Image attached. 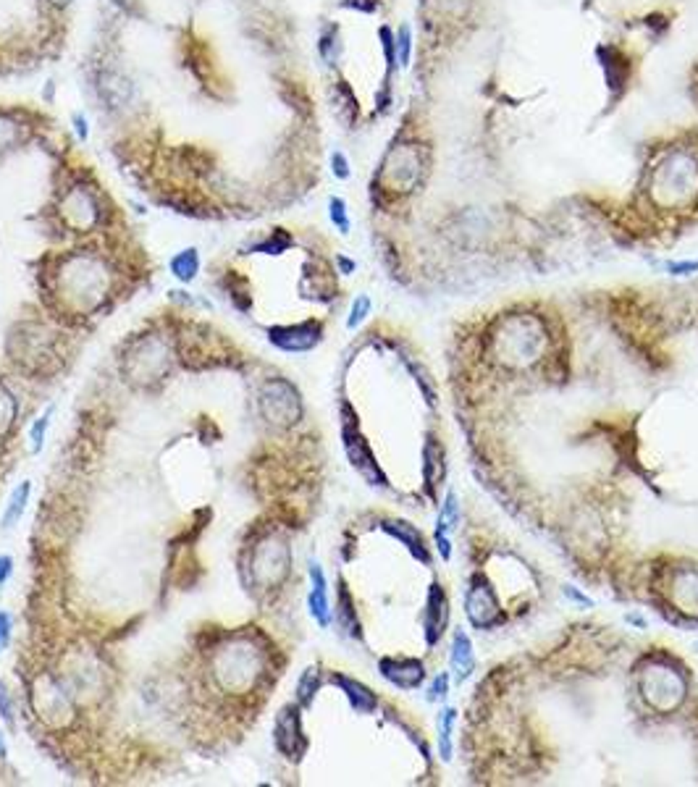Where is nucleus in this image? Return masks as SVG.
I'll use <instances>...</instances> for the list:
<instances>
[{
    "label": "nucleus",
    "mask_w": 698,
    "mask_h": 787,
    "mask_svg": "<svg viewBox=\"0 0 698 787\" xmlns=\"http://www.w3.org/2000/svg\"><path fill=\"white\" fill-rule=\"evenodd\" d=\"M71 121H74V131H76V137H79L81 142H87V139H90V123H87V118H84L81 113H74Z\"/></svg>",
    "instance_id": "obj_19"
},
{
    "label": "nucleus",
    "mask_w": 698,
    "mask_h": 787,
    "mask_svg": "<svg viewBox=\"0 0 698 787\" xmlns=\"http://www.w3.org/2000/svg\"><path fill=\"white\" fill-rule=\"evenodd\" d=\"M66 213L69 215H74V223L76 226H87V223H92L95 220V203H92V197L90 195H84V192H74L69 200H66Z\"/></svg>",
    "instance_id": "obj_8"
},
{
    "label": "nucleus",
    "mask_w": 698,
    "mask_h": 787,
    "mask_svg": "<svg viewBox=\"0 0 698 787\" xmlns=\"http://www.w3.org/2000/svg\"><path fill=\"white\" fill-rule=\"evenodd\" d=\"M394 42H397V66L399 68H407L410 66V58H413V32L410 26L402 24L394 34Z\"/></svg>",
    "instance_id": "obj_11"
},
{
    "label": "nucleus",
    "mask_w": 698,
    "mask_h": 787,
    "mask_svg": "<svg viewBox=\"0 0 698 787\" xmlns=\"http://www.w3.org/2000/svg\"><path fill=\"white\" fill-rule=\"evenodd\" d=\"M447 690H449V672H441L439 677H436V682H433V688H430L428 701H439V698H444Z\"/></svg>",
    "instance_id": "obj_17"
},
{
    "label": "nucleus",
    "mask_w": 698,
    "mask_h": 787,
    "mask_svg": "<svg viewBox=\"0 0 698 787\" xmlns=\"http://www.w3.org/2000/svg\"><path fill=\"white\" fill-rule=\"evenodd\" d=\"M260 674V656L250 646H231L223 649L216 659V677L223 688L231 690H244L250 688L252 682L258 680Z\"/></svg>",
    "instance_id": "obj_1"
},
{
    "label": "nucleus",
    "mask_w": 698,
    "mask_h": 787,
    "mask_svg": "<svg viewBox=\"0 0 698 787\" xmlns=\"http://www.w3.org/2000/svg\"><path fill=\"white\" fill-rule=\"evenodd\" d=\"M339 40H336V29H328L325 34H320V42H318V53L323 58L325 64H333L336 56H339Z\"/></svg>",
    "instance_id": "obj_14"
},
{
    "label": "nucleus",
    "mask_w": 698,
    "mask_h": 787,
    "mask_svg": "<svg viewBox=\"0 0 698 787\" xmlns=\"http://www.w3.org/2000/svg\"><path fill=\"white\" fill-rule=\"evenodd\" d=\"M310 583H313L308 596L310 614L320 627H328L331 625V604H328V591H325V575L318 562L310 564Z\"/></svg>",
    "instance_id": "obj_5"
},
{
    "label": "nucleus",
    "mask_w": 698,
    "mask_h": 787,
    "mask_svg": "<svg viewBox=\"0 0 698 787\" xmlns=\"http://www.w3.org/2000/svg\"><path fill=\"white\" fill-rule=\"evenodd\" d=\"M320 323L318 320H305L300 325H276L268 328V341L284 352H308L320 341Z\"/></svg>",
    "instance_id": "obj_3"
},
{
    "label": "nucleus",
    "mask_w": 698,
    "mask_h": 787,
    "mask_svg": "<svg viewBox=\"0 0 698 787\" xmlns=\"http://www.w3.org/2000/svg\"><path fill=\"white\" fill-rule=\"evenodd\" d=\"M50 415H53V407H48L45 412H42V417H37L32 425V430H29V441H32V452L37 455L42 449V444H45V433H48V425H50Z\"/></svg>",
    "instance_id": "obj_12"
},
{
    "label": "nucleus",
    "mask_w": 698,
    "mask_h": 787,
    "mask_svg": "<svg viewBox=\"0 0 698 787\" xmlns=\"http://www.w3.org/2000/svg\"><path fill=\"white\" fill-rule=\"evenodd\" d=\"M452 664L460 669L457 672V680L462 682L467 674L472 672V666H475V656H472V643L470 638L462 633V630H457L455 633V646H452Z\"/></svg>",
    "instance_id": "obj_7"
},
{
    "label": "nucleus",
    "mask_w": 698,
    "mask_h": 787,
    "mask_svg": "<svg viewBox=\"0 0 698 787\" xmlns=\"http://www.w3.org/2000/svg\"><path fill=\"white\" fill-rule=\"evenodd\" d=\"M328 218H331L333 226L339 228V234H349L352 220H349L347 203H344L341 197H328Z\"/></svg>",
    "instance_id": "obj_10"
},
{
    "label": "nucleus",
    "mask_w": 698,
    "mask_h": 787,
    "mask_svg": "<svg viewBox=\"0 0 698 787\" xmlns=\"http://www.w3.org/2000/svg\"><path fill=\"white\" fill-rule=\"evenodd\" d=\"M168 268L176 281L192 284L197 278V273H200V252H197V247H187V250L176 252V255L171 258Z\"/></svg>",
    "instance_id": "obj_6"
},
{
    "label": "nucleus",
    "mask_w": 698,
    "mask_h": 787,
    "mask_svg": "<svg viewBox=\"0 0 698 787\" xmlns=\"http://www.w3.org/2000/svg\"><path fill=\"white\" fill-rule=\"evenodd\" d=\"M11 627H14V622H11V614L0 611V651L9 646V641H11Z\"/></svg>",
    "instance_id": "obj_18"
},
{
    "label": "nucleus",
    "mask_w": 698,
    "mask_h": 787,
    "mask_svg": "<svg viewBox=\"0 0 698 787\" xmlns=\"http://www.w3.org/2000/svg\"><path fill=\"white\" fill-rule=\"evenodd\" d=\"M9 753V748H6V740H3V732H0V758Z\"/></svg>",
    "instance_id": "obj_23"
},
{
    "label": "nucleus",
    "mask_w": 698,
    "mask_h": 787,
    "mask_svg": "<svg viewBox=\"0 0 698 787\" xmlns=\"http://www.w3.org/2000/svg\"><path fill=\"white\" fill-rule=\"evenodd\" d=\"M331 171H333V176L341 179V181H347L349 176H352V168H349L347 155L341 153V150H336V153L331 155Z\"/></svg>",
    "instance_id": "obj_16"
},
{
    "label": "nucleus",
    "mask_w": 698,
    "mask_h": 787,
    "mask_svg": "<svg viewBox=\"0 0 698 787\" xmlns=\"http://www.w3.org/2000/svg\"><path fill=\"white\" fill-rule=\"evenodd\" d=\"M11 572H14V559L11 557H0V585L9 580Z\"/></svg>",
    "instance_id": "obj_21"
},
{
    "label": "nucleus",
    "mask_w": 698,
    "mask_h": 787,
    "mask_svg": "<svg viewBox=\"0 0 698 787\" xmlns=\"http://www.w3.org/2000/svg\"><path fill=\"white\" fill-rule=\"evenodd\" d=\"M260 407H263V415L276 425H292L302 412L300 397L286 381L265 383L263 394H260Z\"/></svg>",
    "instance_id": "obj_2"
},
{
    "label": "nucleus",
    "mask_w": 698,
    "mask_h": 787,
    "mask_svg": "<svg viewBox=\"0 0 698 787\" xmlns=\"http://www.w3.org/2000/svg\"><path fill=\"white\" fill-rule=\"evenodd\" d=\"M315 690H318V672L315 669H308V672L302 674L300 685H297V698H300L302 706H310V701H313V696H315Z\"/></svg>",
    "instance_id": "obj_13"
},
{
    "label": "nucleus",
    "mask_w": 698,
    "mask_h": 787,
    "mask_svg": "<svg viewBox=\"0 0 698 787\" xmlns=\"http://www.w3.org/2000/svg\"><path fill=\"white\" fill-rule=\"evenodd\" d=\"M29 491H32L29 480H24L19 488H14V494H11V499H9V507H6V514H3V528H14L19 519H21V514H24V509H26V502H29Z\"/></svg>",
    "instance_id": "obj_9"
},
{
    "label": "nucleus",
    "mask_w": 698,
    "mask_h": 787,
    "mask_svg": "<svg viewBox=\"0 0 698 787\" xmlns=\"http://www.w3.org/2000/svg\"><path fill=\"white\" fill-rule=\"evenodd\" d=\"M276 746L278 751L284 756H289V758H297V756L305 753V748H308V740H305V735H302V727H300V711L292 706H286L284 711H281V716L276 719Z\"/></svg>",
    "instance_id": "obj_4"
},
{
    "label": "nucleus",
    "mask_w": 698,
    "mask_h": 787,
    "mask_svg": "<svg viewBox=\"0 0 698 787\" xmlns=\"http://www.w3.org/2000/svg\"><path fill=\"white\" fill-rule=\"evenodd\" d=\"M368 315H370V297L360 294L358 300L352 302V310H349V318H347V328H358Z\"/></svg>",
    "instance_id": "obj_15"
},
{
    "label": "nucleus",
    "mask_w": 698,
    "mask_h": 787,
    "mask_svg": "<svg viewBox=\"0 0 698 787\" xmlns=\"http://www.w3.org/2000/svg\"><path fill=\"white\" fill-rule=\"evenodd\" d=\"M336 263H339V268H341V273H344V276H349V273L355 270V263H352V260H347L344 255H339V258H336Z\"/></svg>",
    "instance_id": "obj_22"
},
{
    "label": "nucleus",
    "mask_w": 698,
    "mask_h": 787,
    "mask_svg": "<svg viewBox=\"0 0 698 787\" xmlns=\"http://www.w3.org/2000/svg\"><path fill=\"white\" fill-rule=\"evenodd\" d=\"M50 3H56V6H69L71 0H50Z\"/></svg>",
    "instance_id": "obj_24"
},
{
    "label": "nucleus",
    "mask_w": 698,
    "mask_h": 787,
    "mask_svg": "<svg viewBox=\"0 0 698 787\" xmlns=\"http://www.w3.org/2000/svg\"><path fill=\"white\" fill-rule=\"evenodd\" d=\"M0 716L6 719L9 724H14V709H11V698L6 693V688L0 685Z\"/></svg>",
    "instance_id": "obj_20"
}]
</instances>
